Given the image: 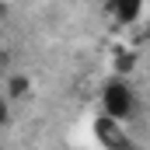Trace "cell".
Wrapping results in <instances>:
<instances>
[{
	"instance_id": "2",
	"label": "cell",
	"mask_w": 150,
	"mask_h": 150,
	"mask_svg": "<svg viewBox=\"0 0 150 150\" xmlns=\"http://www.w3.org/2000/svg\"><path fill=\"white\" fill-rule=\"evenodd\" d=\"M94 136H98V143L105 150H133L129 147V136L122 133V122H115L108 115H101V119H94Z\"/></svg>"
},
{
	"instance_id": "4",
	"label": "cell",
	"mask_w": 150,
	"mask_h": 150,
	"mask_svg": "<svg viewBox=\"0 0 150 150\" xmlns=\"http://www.w3.org/2000/svg\"><path fill=\"white\" fill-rule=\"evenodd\" d=\"M112 63H115V74L126 80V74H133V70H136V52H133V49H119Z\"/></svg>"
},
{
	"instance_id": "1",
	"label": "cell",
	"mask_w": 150,
	"mask_h": 150,
	"mask_svg": "<svg viewBox=\"0 0 150 150\" xmlns=\"http://www.w3.org/2000/svg\"><path fill=\"white\" fill-rule=\"evenodd\" d=\"M133 108H136L133 87L122 77H112L101 87V112L108 115V119H115V122H126V119H133Z\"/></svg>"
},
{
	"instance_id": "3",
	"label": "cell",
	"mask_w": 150,
	"mask_h": 150,
	"mask_svg": "<svg viewBox=\"0 0 150 150\" xmlns=\"http://www.w3.org/2000/svg\"><path fill=\"white\" fill-rule=\"evenodd\" d=\"M105 11H108V18H112L115 25H122V28H129V25H136L143 18V4L140 0H112Z\"/></svg>"
},
{
	"instance_id": "5",
	"label": "cell",
	"mask_w": 150,
	"mask_h": 150,
	"mask_svg": "<svg viewBox=\"0 0 150 150\" xmlns=\"http://www.w3.org/2000/svg\"><path fill=\"white\" fill-rule=\"evenodd\" d=\"M28 87H32V84H28V77H25V74H14V77H7V98H11V101L25 98V94H28Z\"/></svg>"
},
{
	"instance_id": "6",
	"label": "cell",
	"mask_w": 150,
	"mask_h": 150,
	"mask_svg": "<svg viewBox=\"0 0 150 150\" xmlns=\"http://www.w3.org/2000/svg\"><path fill=\"white\" fill-rule=\"evenodd\" d=\"M147 35H150V21H147Z\"/></svg>"
}]
</instances>
